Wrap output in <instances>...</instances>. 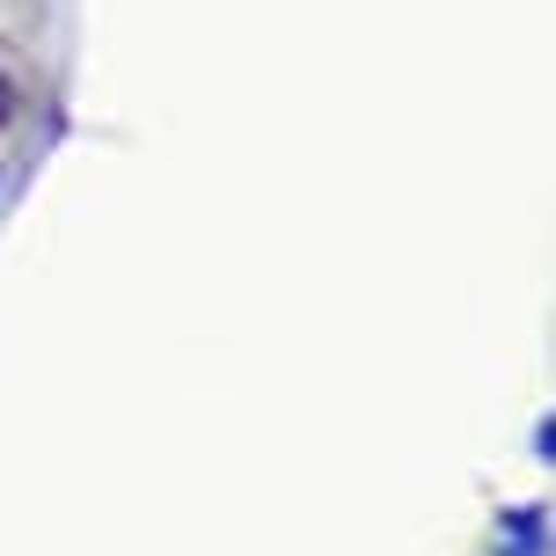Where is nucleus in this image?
<instances>
[{
  "mask_svg": "<svg viewBox=\"0 0 556 556\" xmlns=\"http://www.w3.org/2000/svg\"><path fill=\"white\" fill-rule=\"evenodd\" d=\"M15 117V88H8V74H0V125Z\"/></svg>",
  "mask_w": 556,
  "mask_h": 556,
  "instance_id": "nucleus-1",
  "label": "nucleus"
}]
</instances>
